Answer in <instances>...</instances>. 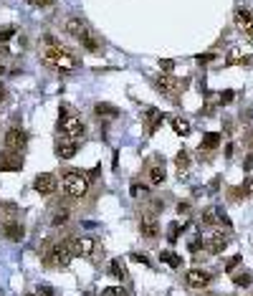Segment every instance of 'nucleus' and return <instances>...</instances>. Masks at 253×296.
I'll list each match as a JSON object with an SVG mask.
<instances>
[{
  "label": "nucleus",
  "mask_w": 253,
  "mask_h": 296,
  "mask_svg": "<svg viewBox=\"0 0 253 296\" xmlns=\"http://www.w3.org/2000/svg\"><path fill=\"white\" fill-rule=\"evenodd\" d=\"M43 41H46V51H43V61H46L48 66L53 68H61V71H71L76 68V58H73L61 43H58L51 33L43 36Z\"/></svg>",
  "instance_id": "nucleus-1"
},
{
  "label": "nucleus",
  "mask_w": 253,
  "mask_h": 296,
  "mask_svg": "<svg viewBox=\"0 0 253 296\" xmlns=\"http://www.w3.org/2000/svg\"><path fill=\"white\" fill-rule=\"evenodd\" d=\"M61 190L66 198H84L89 192V177L84 170H66L61 177Z\"/></svg>",
  "instance_id": "nucleus-2"
},
{
  "label": "nucleus",
  "mask_w": 253,
  "mask_h": 296,
  "mask_svg": "<svg viewBox=\"0 0 253 296\" xmlns=\"http://www.w3.org/2000/svg\"><path fill=\"white\" fill-rule=\"evenodd\" d=\"M58 132H61V135H66V139H79L84 132H86V127L81 124V119L76 114H71L66 107H61L58 109Z\"/></svg>",
  "instance_id": "nucleus-3"
},
{
  "label": "nucleus",
  "mask_w": 253,
  "mask_h": 296,
  "mask_svg": "<svg viewBox=\"0 0 253 296\" xmlns=\"http://www.w3.org/2000/svg\"><path fill=\"white\" fill-rule=\"evenodd\" d=\"M73 261V250H71V241H61L51 246L46 253H43V263L46 266H58V269H66Z\"/></svg>",
  "instance_id": "nucleus-4"
},
{
  "label": "nucleus",
  "mask_w": 253,
  "mask_h": 296,
  "mask_svg": "<svg viewBox=\"0 0 253 296\" xmlns=\"http://www.w3.org/2000/svg\"><path fill=\"white\" fill-rule=\"evenodd\" d=\"M3 142H5V150H8V152H21L23 147H25V142H28V137H25L23 129L10 127L5 135H3Z\"/></svg>",
  "instance_id": "nucleus-5"
},
{
  "label": "nucleus",
  "mask_w": 253,
  "mask_h": 296,
  "mask_svg": "<svg viewBox=\"0 0 253 296\" xmlns=\"http://www.w3.org/2000/svg\"><path fill=\"white\" fill-rule=\"evenodd\" d=\"M157 86H160V89H162V91H165V94H170V96L175 99V94L185 91L187 81H180V79H175L172 73H160V76H157Z\"/></svg>",
  "instance_id": "nucleus-6"
},
{
  "label": "nucleus",
  "mask_w": 253,
  "mask_h": 296,
  "mask_svg": "<svg viewBox=\"0 0 253 296\" xmlns=\"http://www.w3.org/2000/svg\"><path fill=\"white\" fill-rule=\"evenodd\" d=\"M203 246H205L207 253H223V250H226V246H228V235L223 233V230H210V233L205 235Z\"/></svg>",
  "instance_id": "nucleus-7"
},
{
  "label": "nucleus",
  "mask_w": 253,
  "mask_h": 296,
  "mask_svg": "<svg viewBox=\"0 0 253 296\" xmlns=\"http://www.w3.org/2000/svg\"><path fill=\"white\" fill-rule=\"evenodd\" d=\"M56 187H58V180H56V175H51V172H41L33 180V190L38 192V195H53Z\"/></svg>",
  "instance_id": "nucleus-8"
},
{
  "label": "nucleus",
  "mask_w": 253,
  "mask_h": 296,
  "mask_svg": "<svg viewBox=\"0 0 253 296\" xmlns=\"http://www.w3.org/2000/svg\"><path fill=\"white\" fill-rule=\"evenodd\" d=\"M94 248H96V243H94V238L92 235H76V238H71V250H73V258L76 256H92L94 253Z\"/></svg>",
  "instance_id": "nucleus-9"
},
{
  "label": "nucleus",
  "mask_w": 253,
  "mask_h": 296,
  "mask_svg": "<svg viewBox=\"0 0 253 296\" xmlns=\"http://www.w3.org/2000/svg\"><path fill=\"white\" fill-rule=\"evenodd\" d=\"M210 273L207 271H203V269H190L187 273H185V284L190 286V289H205L207 284H210Z\"/></svg>",
  "instance_id": "nucleus-10"
},
{
  "label": "nucleus",
  "mask_w": 253,
  "mask_h": 296,
  "mask_svg": "<svg viewBox=\"0 0 253 296\" xmlns=\"http://www.w3.org/2000/svg\"><path fill=\"white\" fill-rule=\"evenodd\" d=\"M139 233L144 235V238H157L160 235V223H157V218L152 213H144L142 220H139Z\"/></svg>",
  "instance_id": "nucleus-11"
},
{
  "label": "nucleus",
  "mask_w": 253,
  "mask_h": 296,
  "mask_svg": "<svg viewBox=\"0 0 253 296\" xmlns=\"http://www.w3.org/2000/svg\"><path fill=\"white\" fill-rule=\"evenodd\" d=\"M76 152H79V139H58L56 155L61 157V159H71Z\"/></svg>",
  "instance_id": "nucleus-12"
},
{
  "label": "nucleus",
  "mask_w": 253,
  "mask_h": 296,
  "mask_svg": "<svg viewBox=\"0 0 253 296\" xmlns=\"http://www.w3.org/2000/svg\"><path fill=\"white\" fill-rule=\"evenodd\" d=\"M3 235H5L8 241L18 243V241H23L25 230H23V226L18 223V220H5V223H3Z\"/></svg>",
  "instance_id": "nucleus-13"
},
{
  "label": "nucleus",
  "mask_w": 253,
  "mask_h": 296,
  "mask_svg": "<svg viewBox=\"0 0 253 296\" xmlns=\"http://www.w3.org/2000/svg\"><path fill=\"white\" fill-rule=\"evenodd\" d=\"M23 167V157L13 155V152H5L0 155V172H16Z\"/></svg>",
  "instance_id": "nucleus-14"
},
{
  "label": "nucleus",
  "mask_w": 253,
  "mask_h": 296,
  "mask_svg": "<svg viewBox=\"0 0 253 296\" xmlns=\"http://www.w3.org/2000/svg\"><path fill=\"white\" fill-rule=\"evenodd\" d=\"M165 177H167V172H165V159H155L152 165H150V182L152 185H162V182H165Z\"/></svg>",
  "instance_id": "nucleus-15"
},
{
  "label": "nucleus",
  "mask_w": 253,
  "mask_h": 296,
  "mask_svg": "<svg viewBox=\"0 0 253 296\" xmlns=\"http://www.w3.org/2000/svg\"><path fill=\"white\" fill-rule=\"evenodd\" d=\"M233 23H235V28H238V31H246V28L253 23V16H251V10H246V8H238L235 10V16H233Z\"/></svg>",
  "instance_id": "nucleus-16"
},
{
  "label": "nucleus",
  "mask_w": 253,
  "mask_h": 296,
  "mask_svg": "<svg viewBox=\"0 0 253 296\" xmlns=\"http://www.w3.org/2000/svg\"><path fill=\"white\" fill-rule=\"evenodd\" d=\"M86 31H89V28H86V23H84L81 18H69V21H66V33H69V36L81 38Z\"/></svg>",
  "instance_id": "nucleus-17"
},
{
  "label": "nucleus",
  "mask_w": 253,
  "mask_h": 296,
  "mask_svg": "<svg viewBox=\"0 0 253 296\" xmlns=\"http://www.w3.org/2000/svg\"><path fill=\"white\" fill-rule=\"evenodd\" d=\"M170 124H172V129H175V135H180V137H187L190 129H192V124H190L187 119H183V116H175Z\"/></svg>",
  "instance_id": "nucleus-18"
},
{
  "label": "nucleus",
  "mask_w": 253,
  "mask_h": 296,
  "mask_svg": "<svg viewBox=\"0 0 253 296\" xmlns=\"http://www.w3.org/2000/svg\"><path fill=\"white\" fill-rule=\"evenodd\" d=\"M218 144H220V135H218V132H207V135L203 137V142H200V150L210 152V150H215Z\"/></svg>",
  "instance_id": "nucleus-19"
},
{
  "label": "nucleus",
  "mask_w": 253,
  "mask_h": 296,
  "mask_svg": "<svg viewBox=\"0 0 253 296\" xmlns=\"http://www.w3.org/2000/svg\"><path fill=\"white\" fill-rule=\"evenodd\" d=\"M160 124H162V114H160L157 109H150V112H147V132H150V135H155Z\"/></svg>",
  "instance_id": "nucleus-20"
},
{
  "label": "nucleus",
  "mask_w": 253,
  "mask_h": 296,
  "mask_svg": "<svg viewBox=\"0 0 253 296\" xmlns=\"http://www.w3.org/2000/svg\"><path fill=\"white\" fill-rule=\"evenodd\" d=\"M79 41H81V46H84L86 51H92V53H99V51H101V43H99V41H96L92 33H89V31H86V33H84Z\"/></svg>",
  "instance_id": "nucleus-21"
},
{
  "label": "nucleus",
  "mask_w": 253,
  "mask_h": 296,
  "mask_svg": "<svg viewBox=\"0 0 253 296\" xmlns=\"http://www.w3.org/2000/svg\"><path fill=\"white\" fill-rule=\"evenodd\" d=\"M175 167H177V172H180V177L187 172V167H190V155L185 150H180V152L175 155Z\"/></svg>",
  "instance_id": "nucleus-22"
},
{
  "label": "nucleus",
  "mask_w": 253,
  "mask_h": 296,
  "mask_svg": "<svg viewBox=\"0 0 253 296\" xmlns=\"http://www.w3.org/2000/svg\"><path fill=\"white\" fill-rule=\"evenodd\" d=\"M96 116H109V119H114V116H119V109L114 104H104V101H99V104L94 107Z\"/></svg>",
  "instance_id": "nucleus-23"
},
{
  "label": "nucleus",
  "mask_w": 253,
  "mask_h": 296,
  "mask_svg": "<svg viewBox=\"0 0 253 296\" xmlns=\"http://www.w3.org/2000/svg\"><path fill=\"white\" fill-rule=\"evenodd\" d=\"M160 258L165 261L167 266H172V269H180V266H183V258L177 256V253H172V250H162V253H160Z\"/></svg>",
  "instance_id": "nucleus-24"
},
{
  "label": "nucleus",
  "mask_w": 253,
  "mask_h": 296,
  "mask_svg": "<svg viewBox=\"0 0 253 296\" xmlns=\"http://www.w3.org/2000/svg\"><path fill=\"white\" fill-rule=\"evenodd\" d=\"M109 273H112V278H116V281L127 278V271H124L122 261H112V263H109Z\"/></svg>",
  "instance_id": "nucleus-25"
},
{
  "label": "nucleus",
  "mask_w": 253,
  "mask_h": 296,
  "mask_svg": "<svg viewBox=\"0 0 253 296\" xmlns=\"http://www.w3.org/2000/svg\"><path fill=\"white\" fill-rule=\"evenodd\" d=\"M248 61V58L241 53V51H238V48H233L228 56H226V66H235V64H246Z\"/></svg>",
  "instance_id": "nucleus-26"
},
{
  "label": "nucleus",
  "mask_w": 253,
  "mask_h": 296,
  "mask_svg": "<svg viewBox=\"0 0 253 296\" xmlns=\"http://www.w3.org/2000/svg\"><path fill=\"white\" fill-rule=\"evenodd\" d=\"M69 218H71L69 208H61V210H56V215H53V220H51V223L58 228V226H66V223H69Z\"/></svg>",
  "instance_id": "nucleus-27"
},
{
  "label": "nucleus",
  "mask_w": 253,
  "mask_h": 296,
  "mask_svg": "<svg viewBox=\"0 0 253 296\" xmlns=\"http://www.w3.org/2000/svg\"><path fill=\"white\" fill-rule=\"evenodd\" d=\"M233 284H235V286H251V284H253V276H251L248 271L233 273Z\"/></svg>",
  "instance_id": "nucleus-28"
},
{
  "label": "nucleus",
  "mask_w": 253,
  "mask_h": 296,
  "mask_svg": "<svg viewBox=\"0 0 253 296\" xmlns=\"http://www.w3.org/2000/svg\"><path fill=\"white\" fill-rule=\"evenodd\" d=\"M129 195H132V198H147V195H150V187H144V185H139V182H132Z\"/></svg>",
  "instance_id": "nucleus-29"
},
{
  "label": "nucleus",
  "mask_w": 253,
  "mask_h": 296,
  "mask_svg": "<svg viewBox=\"0 0 253 296\" xmlns=\"http://www.w3.org/2000/svg\"><path fill=\"white\" fill-rule=\"evenodd\" d=\"M183 228H185V226H180V223H170V228H167V241H170V243H175Z\"/></svg>",
  "instance_id": "nucleus-30"
},
{
  "label": "nucleus",
  "mask_w": 253,
  "mask_h": 296,
  "mask_svg": "<svg viewBox=\"0 0 253 296\" xmlns=\"http://www.w3.org/2000/svg\"><path fill=\"white\" fill-rule=\"evenodd\" d=\"M241 192H243V198H253V175L246 177L243 185H241Z\"/></svg>",
  "instance_id": "nucleus-31"
},
{
  "label": "nucleus",
  "mask_w": 253,
  "mask_h": 296,
  "mask_svg": "<svg viewBox=\"0 0 253 296\" xmlns=\"http://www.w3.org/2000/svg\"><path fill=\"white\" fill-rule=\"evenodd\" d=\"M101 296H129V294L122 286H107V289L101 291Z\"/></svg>",
  "instance_id": "nucleus-32"
},
{
  "label": "nucleus",
  "mask_w": 253,
  "mask_h": 296,
  "mask_svg": "<svg viewBox=\"0 0 253 296\" xmlns=\"http://www.w3.org/2000/svg\"><path fill=\"white\" fill-rule=\"evenodd\" d=\"M13 36H16V28H13V25H5V28H0V43L10 41Z\"/></svg>",
  "instance_id": "nucleus-33"
},
{
  "label": "nucleus",
  "mask_w": 253,
  "mask_h": 296,
  "mask_svg": "<svg viewBox=\"0 0 253 296\" xmlns=\"http://www.w3.org/2000/svg\"><path fill=\"white\" fill-rule=\"evenodd\" d=\"M233 99H235V91H233V89H226V91H220V96H218L220 104H230Z\"/></svg>",
  "instance_id": "nucleus-34"
},
{
  "label": "nucleus",
  "mask_w": 253,
  "mask_h": 296,
  "mask_svg": "<svg viewBox=\"0 0 253 296\" xmlns=\"http://www.w3.org/2000/svg\"><path fill=\"white\" fill-rule=\"evenodd\" d=\"M215 220H218V210L215 208H210V210L203 213V223H215Z\"/></svg>",
  "instance_id": "nucleus-35"
},
{
  "label": "nucleus",
  "mask_w": 253,
  "mask_h": 296,
  "mask_svg": "<svg viewBox=\"0 0 253 296\" xmlns=\"http://www.w3.org/2000/svg\"><path fill=\"white\" fill-rule=\"evenodd\" d=\"M28 5H36V8H48V5H53V0H25Z\"/></svg>",
  "instance_id": "nucleus-36"
},
{
  "label": "nucleus",
  "mask_w": 253,
  "mask_h": 296,
  "mask_svg": "<svg viewBox=\"0 0 253 296\" xmlns=\"http://www.w3.org/2000/svg\"><path fill=\"white\" fill-rule=\"evenodd\" d=\"M160 68L165 71V73H170L175 68V61H172V58H165V61H160Z\"/></svg>",
  "instance_id": "nucleus-37"
},
{
  "label": "nucleus",
  "mask_w": 253,
  "mask_h": 296,
  "mask_svg": "<svg viewBox=\"0 0 253 296\" xmlns=\"http://www.w3.org/2000/svg\"><path fill=\"white\" fill-rule=\"evenodd\" d=\"M238 263H241V256H233V258H230V261L226 263V271H228V273H233Z\"/></svg>",
  "instance_id": "nucleus-38"
},
{
  "label": "nucleus",
  "mask_w": 253,
  "mask_h": 296,
  "mask_svg": "<svg viewBox=\"0 0 253 296\" xmlns=\"http://www.w3.org/2000/svg\"><path fill=\"white\" fill-rule=\"evenodd\" d=\"M132 261H137V263H144V266H150V258H147V253H132Z\"/></svg>",
  "instance_id": "nucleus-39"
},
{
  "label": "nucleus",
  "mask_w": 253,
  "mask_h": 296,
  "mask_svg": "<svg viewBox=\"0 0 253 296\" xmlns=\"http://www.w3.org/2000/svg\"><path fill=\"white\" fill-rule=\"evenodd\" d=\"M36 296H53V289H51V286H38Z\"/></svg>",
  "instance_id": "nucleus-40"
},
{
  "label": "nucleus",
  "mask_w": 253,
  "mask_h": 296,
  "mask_svg": "<svg viewBox=\"0 0 253 296\" xmlns=\"http://www.w3.org/2000/svg\"><path fill=\"white\" fill-rule=\"evenodd\" d=\"M213 58H215V53H200L198 61H200V64H207V61H213Z\"/></svg>",
  "instance_id": "nucleus-41"
},
{
  "label": "nucleus",
  "mask_w": 253,
  "mask_h": 296,
  "mask_svg": "<svg viewBox=\"0 0 253 296\" xmlns=\"http://www.w3.org/2000/svg\"><path fill=\"white\" fill-rule=\"evenodd\" d=\"M99 172H101V167L96 165V167H94L92 172H86V177H89V180H94V177H99Z\"/></svg>",
  "instance_id": "nucleus-42"
},
{
  "label": "nucleus",
  "mask_w": 253,
  "mask_h": 296,
  "mask_svg": "<svg viewBox=\"0 0 253 296\" xmlns=\"http://www.w3.org/2000/svg\"><path fill=\"white\" fill-rule=\"evenodd\" d=\"M187 210H190V203H180V205H177V213H180V215L187 213Z\"/></svg>",
  "instance_id": "nucleus-43"
},
{
  "label": "nucleus",
  "mask_w": 253,
  "mask_h": 296,
  "mask_svg": "<svg viewBox=\"0 0 253 296\" xmlns=\"http://www.w3.org/2000/svg\"><path fill=\"white\" fill-rule=\"evenodd\" d=\"M243 36H246L248 41H253V23H251V25L246 28V31H243Z\"/></svg>",
  "instance_id": "nucleus-44"
},
{
  "label": "nucleus",
  "mask_w": 253,
  "mask_h": 296,
  "mask_svg": "<svg viewBox=\"0 0 253 296\" xmlns=\"http://www.w3.org/2000/svg\"><path fill=\"white\" fill-rule=\"evenodd\" d=\"M243 167H246V170H251V167H253V155H248V157H246V165H243Z\"/></svg>",
  "instance_id": "nucleus-45"
},
{
  "label": "nucleus",
  "mask_w": 253,
  "mask_h": 296,
  "mask_svg": "<svg viewBox=\"0 0 253 296\" xmlns=\"http://www.w3.org/2000/svg\"><path fill=\"white\" fill-rule=\"evenodd\" d=\"M5 99V91H3V86H0V101H3Z\"/></svg>",
  "instance_id": "nucleus-46"
},
{
  "label": "nucleus",
  "mask_w": 253,
  "mask_h": 296,
  "mask_svg": "<svg viewBox=\"0 0 253 296\" xmlns=\"http://www.w3.org/2000/svg\"><path fill=\"white\" fill-rule=\"evenodd\" d=\"M3 73H5V68H3V66H0V76H3Z\"/></svg>",
  "instance_id": "nucleus-47"
}]
</instances>
